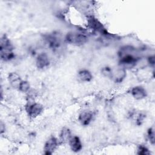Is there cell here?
Here are the masks:
<instances>
[{
    "label": "cell",
    "instance_id": "1",
    "mask_svg": "<svg viewBox=\"0 0 155 155\" xmlns=\"http://www.w3.org/2000/svg\"><path fill=\"white\" fill-rule=\"evenodd\" d=\"M134 48L131 46H124L120 48L118 54L119 57V64L120 67L131 68L136 65L139 58L135 56L133 53Z\"/></svg>",
    "mask_w": 155,
    "mask_h": 155
},
{
    "label": "cell",
    "instance_id": "2",
    "mask_svg": "<svg viewBox=\"0 0 155 155\" xmlns=\"http://www.w3.org/2000/svg\"><path fill=\"white\" fill-rule=\"evenodd\" d=\"M87 36L81 32L70 31L65 36V41L67 43L74 45H82L87 42Z\"/></svg>",
    "mask_w": 155,
    "mask_h": 155
},
{
    "label": "cell",
    "instance_id": "3",
    "mask_svg": "<svg viewBox=\"0 0 155 155\" xmlns=\"http://www.w3.org/2000/svg\"><path fill=\"white\" fill-rule=\"evenodd\" d=\"M28 116L31 118H35L44 111V107L39 103L32 102L28 104L25 107Z\"/></svg>",
    "mask_w": 155,
    "mask_h": 155
},
{
    "label": "cell",
    "instance_id": "4",
    "mask_svg": "<svg viewBox=\"0 0 155 155\" xmlns=\"http://www.w3.org/2000/svg\"><path fill=\"white\" fill-rule=\"evenodd\" d=\"M59 143V140H58L56 137L53 136H50L44 144V154L47 155L51 154L58 148Z\"/></svg>",
    "mask_w": 155,
    "mask_h": 155
},
{
    "label": "cell",
    "instance_id": "5",
    "mask_svg": "<svg viewBox=\"0 0 155 155\" xmlns=\"http://www.w3.org/2000/svg\"><path fill=\"white\" fill-rule=\"evenodd\" d=\"M87 21L89 26L92 29L104 35H108L107 29L104 27L102 24L96 18L93 16H90L88 18Z\"/></svg>",
    "mask_w": 155,
    "mask_h": 155
},
{
    "label": "cell",
    "instance_id": "6",
    "mask_svg": "<svg viewBox=\"0 0 155 155\" xmlns=\"http://www.w3.org/2000/svg\"><path fill=\"white\" fill-rule=\"evenodd\" d=\"M94 114L91 111H82L78 116V120L82 125L87 126L93 120Z\"/></svg>",
    "mask_w": 155,
    "mask_h": 155
},
{
    "label": "cell",
    "instance_id": "7",
    "mask_svg": "<svg viewBox=\"0 0 155 155\" xmlns=\"http://www.w3.org/2000/svg\"><path fill=\"white\" fill-rule=\"evenodd\" d=\"M127 73L125 69L120 67L117 69H112V73L110 79L116 83H120L125 78Z\"/></svg>",
    "mask_w": 155,
    "mask_h": 155
},
{
    "label": "cell",
    "instance_id": "8",
    "mask_svg": "<svg viewBox=\"0 0 155 155\" xmlns=\"http://www.w3.org/2000/svg\"><path fill=\"white\" fill-rule=\"evenodd\" d=\"M50 59L45 53L39 54L36 59V65L39 69H44L48 67Z\"/></svg>",
    "mask_w": 155,
    "mask_h": 155
},
{
    "label": "cell",
    "instance_id": "9",
    "mask_svg": "<svg viewBox=\"0 0 155 155\" xmlns=\"http://www.w3.org/2000/svg\"><path fill=\"white\" fill-rule=\"evenodd\" d=\"M132 96L136 100H141L146 97L147 93L146 90L142 86L134 87L131 90Z\"/></svg>",
    "mask_w": 155,
    "mask_h": 155
},
{
    "label": "cell",
    "instance_id": "10",
    "mask_svg": "<svg viewBox=\"0 0 155 155\" xmlns=\"http://www.w3.org/2000/svg\"><path fill=\"white\" fill-rule=\"evenodd\" d=\"M68 143L71 150L73 152H79L82 148V144L81 140L77 136H72V137L68 141Z\"/></svg>",
    "mask_w": 155,
    "mask_h": 155
},
{
    "label": "cell",
    "instance_id": "11",
    "mask_svg": "<svg viewBox=\"0 0 155 155\" xmlns=\"http://www.w3.org/2000/svg\"><path fill=\"white\" fill-rule=\"evenodd\" d=\"M8 81L12 87L18 89L19 85L22 81L21 76L15 72L10 73L8 75Z\"/></svg>",
    "mask_w": 155,
    "mask_h": 155
},
{
    "label": "cell",
    "instance_id": "12",
    "mask_svg": "<svg viewBox=\"0 0 155 155\" xmlns=\"http://www.w3.org/2000/svg\"><path fill=\"white\" fill-rule=\"evenodd\" d=\"M12 48H2L0 49V56L2 61H9L15 58V53Z\"/></svg>",
    "mask_w": 155,
    "mask_h": 155
},
{
    "label": "cell",
    "instance_id": "13",
    "mask_svg": "<svg viewBox=\"0 0 155 155\" xmlns=\"http://www.w3.org/2000/svg\"><path fill=\"white\" fill-rule=\"evenodd\" d=\"M78 78L81 82H88L92 80L93 75L88 70H81L78 73Z\"/></svg>",
    "mask_w": 155,
    "mask_h": 155
},
{
    "label": "cell",
    "instance_id": "14",
    "mask_svg": "<svg viewBox=\"0 0 155 155\" xmlns=\"http://www.w3.org/2000/svg\"><path fill=\"white\" fill-rule=\"evenodd\" d=\"M71 137V131L68 128L64 127L61 131L59 134V141L61 143L68 142Z\"/></svg>",
    "mask_w": 155,
    "mask_h": 155
},
{
    "label": "cell",
    "instance_id": "15",
    "mask_svg": "<svg viewBox=\"0 0 155 155\" xmlns=\"http://www.w3.org/2000/svg\"><path fill=\"white\" fill-rule=\"evenodd\" d=\"M45 39H46L47 43L49 45L50 47H51V48L56 49L58 47H59L60 42L56 37L51 35H48L46 37Z\"/></svg>",
    "mask_w": 155,
    "mask_h": 155
},
{
    "label": "cell",
    "instance_id": "16",
    "mask_svg": "<svg viewBox=\"0 0 155 155\" xmlns=\"http://www.w3.org/2000/svg\"><path fill=\"white\" fill-rule=\"evenodd\" d=\"M30 88V85L29 84V82L27 81H24L22 80V81L21 82L19 87H18V90L22 92V93H25L29 91Z\"/></svg>",
    "mask_w": 155,
    "mask_h": 155
},
{
    "label": "cell",
    "instance_id": "17",
    "mask_svg": "<svg viewBox=\"0 0 155 155\" xmlns=\"http://www.w3.org/2000/svg\"><path fill=\"white\" fill-rule=\"evenodd\" d=\"M154 128L153 127H150L147 130V137L150 141V142L154 145L155 142V138H154Z\"/></svg>",
    "mask_w": 155,
    "mask_h": 155
},
{
    "label": "cell",
    "instance_id": "18",
    "mask_svg": "<svg viewBox=\"0 0 155 155\" xmlns=\"http://www.w3.org/2000/svg\"><path fill=\"white\" fill-rule=\"evenodd\" d=\"M137 154L139 155H149L151 154V152L147 147L143 145H140L137 148Z\"/></svg>",
    "mask_w": 155,
    "mask_h": 155
},
{
    "label": "cell",
    "instance_id": "19",
    "mask_svg": "<svg viewBox=\"0 0 155 155\" xmlns=\"http://www.w3.org/2000/svg\"><path fill=\"white\" fill-rule=\"evenodd\" d=\"M101 72L104 76L110 78L112 73V68L108 66H105L102 68Z\"/></svg>",
    "mask_w": 155,
    "mask_h": 155
},
{
    "label": "cell",
    "instance_id": "20",
    "mask_svg": "<svg viewBox=\"0 0 155 155\" xmlns=\"http://www.w3.org/2000/svg\"><path fill=\"white\" fill-rule=\"evenodd\" d=\"M148 62L149 63V64L151 66H154V62H155V61H154V55L153 56H150L148 58Z\"/></svg>",
    "mask_w": 155,
    "mask_h": 155
},
{
    "label": "cell",
    "instance_id": "21",
    "mask_svg": "<svg viewBox=\"0 0 155 155\" xmlns=\"http://www.w3.org/2000/svg\"><path fill=\"white\" fill-rule=\"evenodd\" d=\"M0 127H1V133L2 134L4 131H5V125L2 123V122H1V124H0Z\"/></svg>",
    "mask_w": 155,
    "mask_h": 155
}]
</instances>
